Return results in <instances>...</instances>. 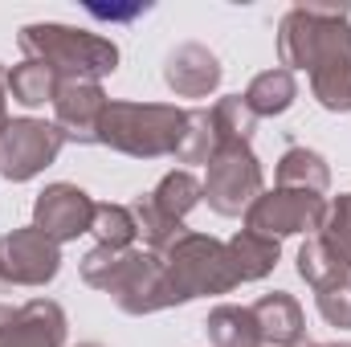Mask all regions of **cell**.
<instances>
[{
    "instance_id": "cell-4",
    "label": "cell",
    "mask_w": 351,
    "mask_h": 347,
    "mask_svg": "<svg viewBox=\"0 0 351 347\" xmlns=\"http://www.w3.org/2000/svg\"><path fill=\"white\" fill-rule=\"evenodd\" d=\"M21 49L25 58L49 66L62 82H98L119 66V49L106 37L70 25H29L21 29Z\"/></svg>"
},
{
    "instance_id": "cell-3",
    "label": "cell",
    "mask_w": 351,
    "mask_h": 347,
    "mask_svg": "<svg viewBox=\"0 0 351 347\" xmlns=\"http://www.w3.org/2000/svg\"><path fill=\"white\" fill-rule=\"evenodd\" d=\"M188 127V110L164 106V102H106L94 143L114 147L135 160H156V156H176L180 139Z\"/></svg>"
},
{
    "instance_id": "cell-27",
    "label": "cell",
    "mask_w": 351,
    "mask_h": 347,
    "mask_svg": "<svg viewBox=\"0 0 351 347\" xmlns=\"http://www.w3.org/2000/svg\"><path fill=\"white\" fill-rule=\"evenodd\" d=\"M319 315H323L331 327H351V282L339 286V290L319 294Z\"/></svg>"
},
{
    "instance_id": "cell-5",
    "label": "cell",
    "mask_w": 351,
    "mask_h": 347,
    "mask_svg": "<svg viewBox=\"0 0 351 347\" xmlns=\"http://www.w3.org/2000/svg\"><path fill=\"white\" fill-rule=\"evenodd\" d=\"M237 286V270L229 258V246L204 233H184L176 246L164 250V290L168 307L200 298V294H225Z\"/></svg>"
},
{
    "instance_id": "cell-24",
    "label": "cell",
    "mask_w": 351,
    "mask_h": 347,
    "mask_svg": "<svg viewBox=\"0 0 351 347\" xmlns=\"http://www.w3.org/2000/svg\"><path fill=\"white\" fill-rule=\"evenodd\" d=\"M98 246H110V250H131V241L139 237L135 233V217L127 204H98L94 208V229Z\"/></svg>"
},
{
    "instance_id": "cell-28",
    "label": "cell",
    "mask_w": 351,
    "mask_h": 347,
    "mask_svg": "<svg viewBox=\"0 0 351 347\" xmlns=\"http://www.w3.org/2000/svg\"><path fill=\"white\" fill-rule=\"evenodd\" d=\"M4 94H8V74L0 70V131L8 127V106H4Z\"/></svg>"
},
{
    "instance_id": "cell-26",
    "label": "cell",
    "mask_w": 351,
    "mask_h": 347,
    "mask_svg": "<svg viewBox=\"0 0 351 347\" xmlns=\"http://www.w3.org/2000/svg\"><path fill=\"white\" fill-rule=\"evenodd\" d=\"M319 237H323V241H331V246L351 261V192L335 196V200L327 204V217H323Z\"/></svg>"
},
{
    "instance_id": "cell-20",
    "label": "cell",
    "mask_w": 351,
    "mask_h": 347,
    "mask_svg": "<svg viewBox=\"0 0 351 347\" xmlns=\"http://www.w3.org/2000/svg\"><path fill=\"white\" fill-rule=\"evenodd\" d=\"M58 86H62V78L49 66L33 62V58H25L21 66L8 70V94L21 106H45V102H53L58 98Z\"/></svg>"
},
{
    "instance_id": "cell-15",
    "label": "cell",
    "mask_w": 351,
    "mask_h": 347,
    "mask_svg": "<svg viewBox=\"0 0 351 347\" xmlns=\"http://www.w3.org/2000/svg\"><path fill=\"white\" fill-rule=\"evenodd\" d=\"M298 274H302L319 294H327V290H339V286L351 282V261L343 258L331 241H323V237L315 233V237H306V246L298 250Z\"/></svg>"
},
{
    "instance_id": "cell-2",
    "label": "cell",
    "mask_w": 351,
    "mask_h": 347,
    "mask_svg": "<svg viewBox=\"0 0 351 347\" xmlns=\"http://www.w3.org/2000/svg\"><path fill=\"white\" fill-rule=\"evenodd\" d=\"M82 278L90 286L106 290L127 315H152L168 307V290H164V258L160 254H143V250H110V246H94L82 258Z\"/></svg>"
},
{
    "instance_id": "cell-25",
    "label": "cell",
    "mask_w": 351,
    "mask_h": 347,
    "mask_svg": "<svg viewBox=\"0 0 351 347\" xmlns=\"http://www.w3.org/2000/svg\"><path fill=\"white\" fill-rule=\"evenodd\" d=\"M311 90L327 110H351V66H331L311 74Z\"/></svg>"
},
{
    "instance_id": "cell-13",
    "label": "cell",
    "mask_w": 351,
    "mask_h": 347,
    "mask_svg": "<svg viewBox=\"0 0 351 347\" xmlns=\"http://www.w3.org/2000/svg\"><path fill=\"white\" fill-rule=\"evenodd\" d=\"M164 82L184 94V98H204L221 86V62L217 53H208L204 45H180L168 53V66H164Z\"/></svg>"
},
{
    "instance_id": "cell-8",
    "label": "cell",
    "mask_w": 351,
    "mask_h": 347,
    "mask_svg": "<svg viewBox=\"0 0 351 347\" xmlns=\"http://www.w3.org/2000/svg\"><path fill=\"white\" fill-rule=\"evenodd\" d=\"M327 217V200L315 192H298V188H278V192H262L250 213H245V229L262 233V237H290V233H315L323 229Z\"/></svg>"
},
{
    "instance_id": "cell-22",
    "label": "cell",
    "mask_w": 351,
    "mask_h": 347,
    "mask_svg": "<svg viewBox=\"0 0 351 347\" xmlns=\"http://www.w3.org/2000/svg\"><path fill=\"white\" fill-rule=\"evenodd\" d=\"M131 208V217H135V233L152 246V254H164L168 246H176L188 229H184V221H172V217H164L156 204H152V196H139L135 204H127Z\"/></svg>"
},
{
    "instance_id": "cell-10",
    "label": "cell",
    "mask_w": 351,
    "mask_h": 347,
    "mask_svg": "<svg viewBox=\"0 0 351 347\" xmlns=\"http://www.w3.org/2000/svg\"><path fill=\"white\" fill-rule=\"evenodd\" d=\"M94 208L98 204L78 184H49L33 204V225L62 246V241H74L78 233L94 229Z\"/></svg>"
},
{
    "instance_id": "cell-19",
    "label": "cell",
    "mask_w": 351,
    "mask_h": 347,
    "mask_svg": "<svg viewBox=\"0 0 351 347\" xmlns=\"http://www.w3.org/2000/svg\"><path fill=\"white\" fill-rule=\"evenodd\" d=\"M204 331H208L213 347H262V335H258V323H254L250 307H217L204 319Z\"/></svg>"
},
{
    "instance_id": "cell-11",
    "label": "cell",
    "mask_w": 351,
    "mask_h": 347,
    "mask_svg": "<svg viewBox=\"0 0 351 347\" xmlns=\"http://www.w3.org/2000/svg\"><path fill=\"white\" fill-rule=\"evenodd\" d=\"M66 315L49 298H33L25 307H0V347H62Z\"/></svg>"
},
{
    "instance_id": "cell-29",
    "label": "cell",
    "mask_w": 351,
    "mask_h": 347,
    "mask_svg": "<svg viewBox=\"0 0 351 347\" xmlns=\"http://www.w3.org/2000/svg\"><path fill=\"white\" fill-rule=\"evenodd\" d=\"M323 347H351V344H323Z\"/></svg>"
},
{
    "instance_id": "cell-6",
    "label": "cell",
    "mask_w": 351,
    "mask_h": 347,
    "mask_svg": "<svg viewBox=\"0 0 351 347\" xmlns=\"http://www.w3.org/2000/svg\"><path fill=\"white\" fill-rule=\"evenodd\" d=\"M204 196L221 217H241L262 196V164L250 143H221L208 160Z\"/></svg>"
},
{
    "instance_id": "cell-16",
    "label": "cell",
    "mask_w": 351,
    "mask_h": 347,
    "mask_svg": "<svg viewBox=\"0 0 351 347\" xmlns=\"http://www.w3.org/2000/svg\"><path fill=\"white\" fill-rule=\"evenodd\" d=\"M278 188H298V192H315L323 196L331 188V172H327V160L311 147H290L282 160H278Z\"/></svg>"
},
{
    "instance_id": "cell-31",
    "label": "cell",
    "mask_w": 351,
    "mask_h": 347,
    "mask_svg": "<svg viewBox=\"0 0 351 347\" xmlns=\"http://www.w3.org/2000/svg\"><path fill=\"white\" fill-rule=\"evenodd\" d=\"M78 347H102V344H78Z\"/></svg>"
},
{
    "instance_id": "cell-17",
    "label": "cell",
    "mask_w": 351,
    "mask_h": 347,
    "mask_svg": "<svg viewBox=\"0 0 351 347\" xmlns=\"http://www.w3.org/2000/svg\"><path fill=\"white\" fill-rule=\"evenodd\" d=\"M294 98H298V86H294V74L290 70H265L258 74L250 90H245V106L258 115V119H269V115H282V110H290L294 106Z\"/></svg>"
},
{
    "instance_id": "cell-9",
    "label": "cell",
    "mask_w": 351,
    "mask_h": 347,
    "mask_svg": "<svg viewBox=\"0 0 351 347\" xmlns=\"http://www.w3.org/2000/svg\"><path fill=\"white\" fill-rule=\"evenodd\" d=\"M62 270V250L37 225L12 229L0 237V282L8 286H45Z\"/></svg>"
},
{
    "instance_id": "cell-30",
    "label": "cell",
    "mask_w": 351,
    "mask_h": 347,
    "mask_svg": "<svg viewBox=\"0 0 351 347\" xmlns=\"http://www.w3.org/2000/svg\"><path fill=\"white\" fill-rule=\"evenodd\" d=\"M298 347H323V344H298Z\"/></svg>"
},
{
    "instance_id": "cell-21",
    "label": "cell",
    "mask_w": 351,
    "mask_h": 347,
    "mask_svg": "<svg viewBox=\"0 0 351 347\" xmlns=\"http://www.w3.org/2000/svg\"><path fill=\"white\" fill-rule=\"evenodd\" d=\"M152 196V204L164 213V217H172V221H184L196 204H200V196H204V184L196 180L192 172H168L160 184H156V192H147Z\"/></svg>"
},
{
    "instance_id": "cell-1",
    "label": "cell",
    "mask_w": 351,
    "mask_h": 347,
    "mask_svg": "<svg viewBox=\"0 0 351 347\" xmlns=\"http://www.w3.org/2000/svg\"><path fill=\"white\" fill-rule=\"evenodd\" d=\"M278 53L282 70H331L351 66V25L348 4H298L286 12L282 33H278Z\"/></svg>"
},
{
    "instance_id": "cell-14",
    "label": "cell",
    "mask_w": 351,
    "mask_h": 347,
    "mask_svg": "<svg viewBox=\"0 0 351 347\" xmlns=\"http://www.w3.org/2000/svg\"><path fill=\"white\" fill-rule=\"evenodd\" d=\"M254 323H258V335L265 347H298L306 344V323H302V307L286 294V290H274L258 298L254 307Z\"/></svg>"
},
{
    "instance_id": "cell-12",
    "label": "cell",
    "mask_w": 351,
    "mask_h": 347,
    "mask_svg": "<svg viewBox=\"0 0 351 347\" xmlns=\"http://www.w3.org/2000/svg\"><path fill=\"white\" fill-rule=\"evenodd\" d=\"M106 110V94L98 82H62L58 98H53V115H58V131L66 139L78 143H94L98 119Z\"/></svg>"
},
{
    "instance_id": "cell-18",
    "label": "cell",
    "mask_w": 351,
    "mask_h": 347,
    "mask_svg": "<svg viewBox=\"0 0 351 347\" xmlns=\"http://www.w3.org/2000/svg\"><path fill=\"white\" fill-rule=\"evenodd\" d=\"M229 258H233V270H237V282H258V278H265L278 265V241L241 229L229 241Z\"/></svg>"
},
{
    "instance_id": "cell-23",
    "label": "cell",
    "mask_w": 351,
    "mask_h": 347,
    "mask_svg": "<svg viewBox=\"0 0 351 347\" xmlns=\"http://www.w3.org/2000/svg\"><path fill=\"white\" fill-rule=\"evenodd\" d=\"M217 152V131H213V115L208 110H188V127H184V139L176 147V160L180 164H208Z\"/></svg>"
},
{
    "instance_id": "cell-7",
    "label": "cell",
    "mask_w": 351,
    "mask_h": 347,
    "mask_svg": "<svg viewBox=\"0 0 351 347\" xmlns=\"http://www.w3.org/2000/svg\"><path fill=\"white\" fill-rule=\"evenodd\" d=\"M66 143L70 139L58 131V123L12 119L0 131V176H8L12 184H25V180H33L41 168H49Z\"/></svg>"
}]
</instances>
